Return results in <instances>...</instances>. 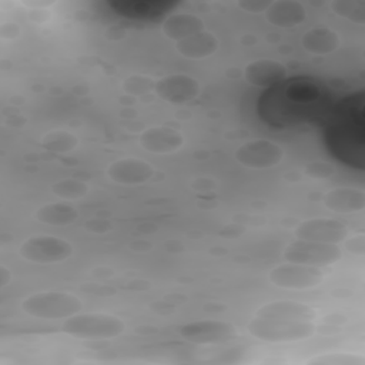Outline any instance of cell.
<instances>
[{"label": "cell", "mask_w": 365, "mask_h": 365, "mask_svg": "<svg viewBox=\"0 0 365 365\" xmlns=\"http://www.w3.org/2000/svg\"><path fill=\"white\" fill-rule=\"evenodd\" d=\"M325 90L312 78L284 80L259 98V114L272 127H291L312 120L322 111Z\"/></svg>", "instance_id": "obj_1"}, {"label": "cell", "mask_w": 365, "mask_h": 365, "mask_svg": "<svg viewBox=\"0 0 365 365\" xmlns=\"http://www.w3.org/2000/svg\"><path fill=\"white\" fill-rule=\"evenodd\" d=\"M364 103L362 97L354 104L348 97L334 113L325 130V143L331 154L351 167H364Z\"/></svg>", "instance_id": "obj_2"}, {"label": "cell", "mask_w": 365, "mask_h": 365, "mask_svg": "<svg viewBox=\"0 0 365 365\" xmlns=\"http://www.w3.org/2000/svg\"><path fill=\"white\" fill-rule=\"evenodd\" d=\"M81 308L80 298L64 291L36 292L21 302L23 312L38 319H67Z\"/></svg>", "instance_id": "obj_3"}, {"label": "cell", "mask_w": 365, "mask_h": 365, "mask_svg": "<svg viewBox=\"0 0 365 365\" xmlns=\"http://www.w3.org/2000/svg\"><path fill=\"white\" fill-rule=\"evenodd\" d=\"M61 329L64 334L80 339H110L121 335L125 331V324L121 318L111 314L78 312L67 318Z\"/></svg>", "instance_id": "obj_4"}, {"label": "cell", "mask_w": 365, "mask_h": 365, "mask_svg": "<svg viewBox=\"0 0 365 365\" xmlns=\"http://www.w3.org/2000/svg\"><path fill=\"white\" fill-rule=\"evenodd\" d=\"M248 332L265 342H294L309 338L315 332L312 321H292L255 317L248 324Z\"/></svg>", "instance_id": "obj_5"}, {"label": "cell", "mask_w": 365, "mask_h": 365, "mask_svg": "<svg viewBox=\"0 0 365 365\" xmlns=\"http://www.w3.org/2000/svg\"><path fill=\"white\" fill-rule=\"evenodd\" d=\"M73 245L58 237L34 235L20 245V255L36 264L61 262L73 255Z\"/></svg>", "instance_id": "obj_6"}, {"label": "cell", "mask_w": 365, "mask_h": 365, "mask_svg": "<svg viewBox=\"0 0 365 365\" xmlns=\"http://www.w3.org/2000/svg\"><path fill=\"white\" fill-rule=\"evenodd\" d=\"M342 257V251L336 244H325L315 241L297 240L291 242L284 251V259L287 262L327 267L336 262Z\"/></svg>", "instance_id": "obj_7"}, {"label": "cell", "mask_w": 365, "mask_h": 365, "mask_svg": "<svg viewBox=\"0 0 365 365\" xmlns=\"http://www.w3.org/2000/svg\"><path fill=\"white\" fill-rule=\"evenodd\" d=\"M235 160L251 170H265L278 165L284 158V150L279 144L258 138L244 143L235 150Z\"/></svg>", "instance_id": "obj_8"}, {"label": "cell", "mask_w": 365, "mask_h": 365, "mask_svg": "<svg viewBox=\"0 0 365 365\" xmlns=\"http://www.w3.org/2000/svg\"><path fill=\"white\" fill-rule=\"evenodd\" d=\"M268 278L278 288L308 289L324 281V272L318 267L287 262L271 269Z\"/></svg>", "instance_id": "obj_9"}, {"label": "cell", "mask_w": 365, "mask_h": 365, "mask_svg": "<svg viewBox=\"0 0 365 365\" xmlns=\"http://www.w3.org/2000/svg\"><path fill=\"white\" fill-rule=\"evenodd\" d=\"M180 335L194 344H221L235 335V327L231 322L217 319H201L182 325Z\"/></svg>", "instance_id": "obj_10"}, {"label": "cell", "mask_w": 365, "mask_h": 365, "mask_svg": "<svg viewBox=\"0 0 365 365\" xmlns=\"http://www.w3.org/2000/svg\"><path fill=\"white\" fill-rule=\"evenodd\" d=\"M346 235V224L334 218H311L301 222L295 230V237L298 240L325 244H339Z\"/></svg>", "instance_id": "obj_11"}, {"label": "cell", "mask_w": 365, "mask_h": 365, "mask_svg": "<svg viewBox=\"0 0 365 365\" xmlns=\"http://www.w3.org/2000/svg\"><path fill=\"white\" fill-rule=\"evenodd\" d=\"M154 91L167 103L182 104L194 100L200 94V84L188 74H168L155 83Z\"/></svg>", "instance_id": "obj_12"}, {"label": "cell", "mask_w": 365, "mask_h": 365, "mask_svg": "<svg viewBox=\"0 0 365 365\" xmlns=\"http://www.w3.org/2000/svg\"><path fill=\"white\" fill-rule=\"evenodd\" d=\"M108 6L117 14L133 20H154L175 4L167 0H110Z\"/></svg>", "instance_id": "obj_13"}, {"label": "cell", "mask_w": 365, "mask_h": 365, "mask_svg": "<svg viewBox=\"0 0 365 365\" xmlns=\"http://www.w3.org/2000/svg\"><path fill=\"white\" fill-rule=\"evenodd\" d=\"M154 173V167L140 158H121L111 163L107 168L108 178L123 185L143 184L151 180Z\"/></svg>", "instance_id": "obj_14"}, {"label": "cell", "mask_w": 365, "mask_h": 365, "mask_svg": "<svg viewBox=\"0 0 365 365\" xmlns=\"http://www.w3.org/2000/svg\"><path fill=\"white\" fill-rule=\"evenodd\" d=\"M140 145L154 154H168L177 151L184 144L182 134L171 127H150L140 134Z\"/></svg>", "instance_id": "obj_15"}, {"label": "cell", "mask_w": 365, "mask_h": 365, "mask_svg": "<svg viewBox=\"0 0 365 365\" xmlns=\"http://www.w3.org/2000/svg\"><path fill=\"white\" fill-rule=\"evenodd\" d=\"M245 80L259 88H271L287 78V68L277 60L259 58L248 63L244 68Z\"/></svg>", "instance_id": "obj_16"}, {"label": "cell", "mask_w": 365, "mask_h": 365, "mask_svg": "<svg viewBox=\"0 0 365 365\" xmlns=\"http://www.w3.org/2000/svg\"><path fill=\"white\" fill-rule=\"evenodd\" d=\"M307 17V10L297 0H275L265 10V19L275 27L291 29L299 26Z\"/></svg>", "instance_id": "obj_17"}, {"label": "cell", "mask_w": 365, "mask_h": 365, "mask_svg": "<svg viewBox=\"0 0 365 365\" xmlns=\"http://www.w3.org/2000/svg\"><path fill=\"white\" fill-rule=\"evenodd\" d=\"M255 317L292 321H312L315 318V311L312 307L298 301H274L259 307L255 312Z\"/></svg>", "instance_id": "obj_18"}, {"label": "cell", "mask_w": 365, "mask_h": 365, "mask_svg": "<svg viewBox=\"0 0 365 365\" xmlns=\"http://www.w3.org/2000/svg\"><path fill=\"white\" fill-rule=\"evenodd\" d=\"M324 205L338 214L358 212L365 208V192L359 188L338 187L324 195Z\"/></svg>", "instance_id": "obj_19"}, {"label": "cell", "mask_w": 365, "mask_h": 365, "mask_svg": "<svg viewBox=\"0 0 365 365\" xmlns=\"http://www.w3.org/2000/svg\"><path fill=\"white\" fill-rule=\"evenodd\" d=\"M304 50L311 54L325 56L334 53L341 46L339 34L329 27H312L304 33L301 38Z\"/></svg>", "instance_id": "obj_20"}, {"label": "cell", "mask_w": 365, "mask_h": 365, "mask_svg": "<svg viewBox=\"0 0 365 365\" xmlns=\"http://www.w3.org/2000/svg\"><path fill=\"white\" fill-rule=\"evenodd\" d=\"M218 48V38L207 30L198 31L187 38L175 43V50L187 58H205L214 54Z\"/></svg>", "instance_id": "obj_21"}, {"label": "cell", "mask_w": 365, "mask_h": 365, "mask_svg": "<svg viewBox=\"0 0 365 365\" xmlns=\"http://www.w3.org/2000/svg\"><path fill=\"white\" fill-rule=\"evenodd\" d=\"M204 21L191 13L170 14L163 23V33L175 43L204 30Z\"/></svg>", "instance_id": "obj_22"}, {"label": "cell", "mask_w": 365, "mask_h": 365, "mask_svg": "<svg viewBox=\"0 0 365 365\" xmlns=\"http://www.w3.org/2000/svg\"><path fill=\"white\" fill-rule=\"evenodd\" d=\"M34 217L37 221L43 224L53 227H64L77 221L78 211L67 202H53L40 207L36 211Z\"/></svg>", "instance_id": "obj_23"}, {"label": "cell", "mask_w": 365, "mask_h": 365, "mask_svg": "<svg viewBox=\"0 0 365 365\" xmlns=\"http://www.w3.org/2000/svg\"><path fill=\"white\" fill-rule=\"evenodd\" d=\"M78 144V138L64 130H53L43 135L41 145L53 153H68Z\"/></svg>", "instance_id": "obj_24"}, {"label": "cell", "mask_w": 365, "mask_h": 365, "mask_svg": "<svg viewBox=\"0 0 365 365\" xmlns=\"http://www.w3.org/2000/svg\"><path fill=\"white\" fill-rule=\"evenodd\" d=\"M331 9L335 14L349 21L364 24L365 23V1L364 0H335L331 3Z\"/></svg>", "instance_id": "obj_25"}, {"label": "cell", "mask_w": 365, "mask_h": 365, "mask_svg": "<svg viewBox=\"0 0 365 365\" xmlns=\"http://www.w3.org/2000/svg\"><path fill=\"white\" fill-rule=\"evenodd\" d=\"M51 191L63 200H77L88 192V185L76 178H63L51 185Z\"/></svg>", "instance_id": "obj_26"}, {"label": "cell", "mask_w": 365, "mask_h": 365, "mask_svg": "<svg viewBox=\"0 0 365 365\" xmlns=\"http://www.w3.org/2000/svg\"><path fill=\"white\" fill-rule=\"evenodd\" d=\"M312 365H364L365 359L352 354H324L308 361Z\"/></svg>", "instance_id": "obj_27"}, {"label": "cell", "mask_w": 365, "mask_h": 365, "mask_svg": "<svg viewBox=\"0 0 365 365\" xmlns=\"http://www.w3.org/2000/svg\"><path fill=\"white\" fill-rule=\"evenodd\" d=\"M154 86H155V83H153L151 78H147L144 76H131L123 84V87L127 93L137 94V96L147 93Z\"/></svg>", "instance_id": "obj_28"}, {"label": "cell", "mask_w": 365, "mask_h": 365, "mask_svg": "<svg viewBox=\"0 0 365 365\" xmlns=\"http://www.w3.org/2000/svg\"><path fill=\"white\" fill-rule=\"evenodd\" d=\"M305 173L307 175L312 178H328L335 173V168L325 161H311L305 165Z\"/></svg>", "instance_id": "obj_29"}, {"label": "cell", "mask_w": 365, "mask_h": 365, "mask_svg": "<svg viewBox=\"0 0 365 365\" xmlns=\"http://www.w3.org/2000/svg\"><path fill=\"white\" fill-rule=\"evenodd\" d=\"M269 4H271V1H267V0H242V1H238V6L242 10L251 11V13L265 11Z\"/></svg>", "instance_id": "obj_30"}, {"label": "cell", "mask_w": 365, "mask_h": 365, "mask_svg": "<svg viewBox=\"0 0 365 365\" xmlns=\"http://www.w3.org/2000/svg\"><path fill=\"white\" fill-rule=\"evenodd\" d=\"M345 247L352 254L364 255V252H365V237L364 235H355V237L349 238L345 242Z\"/></svg>", "instance_id": "obj_31"}, {"label": "cell", "mask_w": 365, "mask_h": 365, "mask_svg": "<svg viewBox=\"0 0 365 365\" xmlns=\"http://www.w3.org/2000/svg\"><path fill=\"white\" fill-rule=\"evenodd\" d=\"M10 279H11V272L4 265H1L0 267V285L6 287Z\"/></svg>", "instance_id": "obj_32"}]
</instances>
